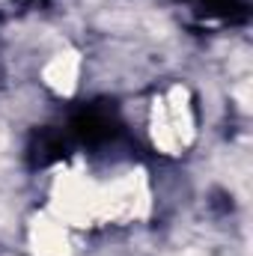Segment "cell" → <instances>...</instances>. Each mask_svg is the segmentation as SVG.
<instances>
[{
  "label": "cell",
  "instance_id": "6da1fadb",
  "mask_svg": "<svg viewBox=\"0 0 253 256\" xmlns=\"http://www.w3.org/2000/svg\"><path fill=\"white\" fill-rule=\"evenodd\" d=\"M51 214L66 226H92L108 220V185L92 182L86 173H63L51 191Z\"/></svg>",
  "mask_w": 253,
  "mask_h": 256
},
{
  "label": "cell",
  "instance_id": "7a4b0ae2",
  "mask_svg": "<svg viewBox=\"0 0 253 256\" xmlns=\"http://www.w3.org/2000/svg\"><path fill=\"white\" fill-rule=\"evenodd\" d=\"M152 140L167 155H179L194 140V114H190V102L185 86H173L164 98H155Z\"/></svg>",
  "mask_w": 253,
  "mask_h": 256
},
{
  "label": "cell",
  "instance_id": "3957f363",
  "mask_svg": "<svg viewBox=\"0 0 253 256\" xmlns=\"http://www.w3.org/2000/svg\"><path fill=\"white\" fill-rule=\"evenodd\" d=\"M146 208H149V188L140 170L108 185V220L128 224V220L143 218Z\"/></svg>",
  "mask_w": 253,
  "mask_h": 256
},
{
  "label": "cell",
  "instance_id": "277c9868",
  "mask_svg": "<svg viewBox=\"0 0 253 256\" xmlns=\"http://www.w3.org/2000/svg\"><path fill=\"white\" fill-rule=\"evenodd\" d=\"M30 248L36 256H72L66 224L54 214H39L30 224Z\"/></svg>",
  "mask_w": 253,
  "mask_h": 256
},
{
  "label": "cell",
  "instance_id": "5b68a950",
  "mask_svg": "<svg viewBox=\"0 0 253 256\" xmlns=\"http://www.w3.org/2000/svg\"><path fill=\"white\" fill-rule=\"evenodd\" d=\"M78 72H80L78 54H74V51H63V54H57L54 60H48V66L42 68V78H45V84H48L54 92L68 96V92L74 90V84H78Z\"/></svg>",
  "mask_w": 253,
  "mask_h": 256
}]
</instances>
